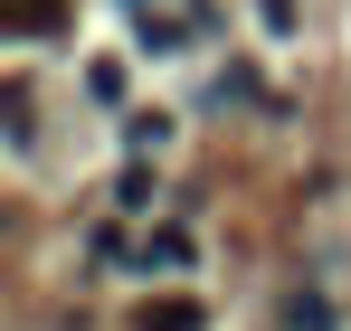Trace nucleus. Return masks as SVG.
I'll return each instance as SVG.
<instances>
[{
	"label": "nucleus",
	"mask_w": 351,
	"mask_h": 331,
	"mask_svg": "<svg viewBox=\"0 0 351 331\" xmlns=\"http://www.w3.org/2000/svg\"><path fill=\"white\" fill-rule=\"evenodd\" d=\"M0 29H10V38H58L66 0H0Z\"/></svg>",
	"instance_id": "1"
},
{
	"label": "nucleus",
	"mask_w": 351,
	"mask_h": 331,
	"mask_svg": "<svg viewBox=\"0 0 351 331\" xmlns=\"http://www.w3.org/2000/svg\"><path fill=\"white\" fill-rule=\"evenodd\" d=\"M133 331H209V313H199L190 293H152V303L133 313Z\"/></svg>",
	"instance_id": "2"
},
{
	"label": "nucleus",
	"mask_w": 351,
	"mask_h": 331,
	"mask_svg": "<svg viewBox=\"0 0 351 331\" xmlns=\"http://www.w3.org/2000/svg\"><path fill=\"white\" fill-rule=\"evenodd\" d=\"M123 142H133V152H162V142H171V114H133Z\"/></svg>",
	"instance_id": "3"
},
{
	"label": "nucleus",
	"mask_w": 351,
	"mask_h": 331,
	"mask_svg": "<svg viewBox=\"0 0 351 331\" xmlns=\"http://www.w3.org/2000/svg\"><path fill=\"white\" fill-rule=\"evenodd\" d=\"M143 265H190V237H180V227H152V246H143Z\"/></svg>",
	"instance_id": "4"
}]
</instances>
